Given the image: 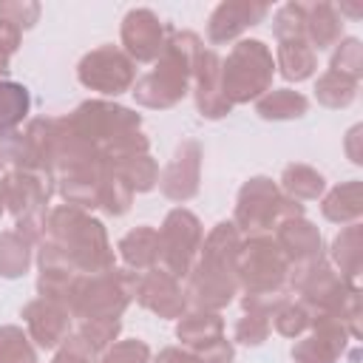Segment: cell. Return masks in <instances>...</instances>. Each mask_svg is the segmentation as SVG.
Listing matches in <instances>:
<instances>
[{"label": "cell", "mask_w": 363, "mask_h": 363, "mask_svg": "<svg viewBox=\"0 0 363 363\" xmlns=\"http://www.w3.org/2000/svg\"><path fill=\"white\" fill-rule=\"evenodd\" d=\"M190 88H193V96H196V111L204 119H221L233 111V105L227 102V96L221 91V57L216 54V48H201L199 51Z\"/></svg>", "instance_id": "16"}, {"label": "cell", "mask_w": 363, "mask_h": 363, "mask_svg": "<svg viewBox=\"0 0 363 363\" xmlns=\"http://www.w3.org/2000/svg\"><path fill=\"white\" fill-rule=\"evenodd\" d=\"M343 14L335 3H306V23H303V37L306 43L318 51H326L343 40Z\"/></svg>", "instance_id": "20"}, {"label": "cell", "mask_w": 363, "mask_h": 363, "mask_svg": "<svg viewBox=\"0 0 363 363\" xmlns=\"http://www.w3.org/2000/svg\"><path fill=\"white\" fill-rule=\"evenodd\" d=\"M3 207L14 216V230L28 241L40 244L45 238L48 201L54 196V179L28 170H6L0 176Z\"/></svg>", "instance_id": "5"}, {"label": "cell", "mask_w": 363, "mask_h": 363, "mask_svg": "<svg viewBox=\"0 0 363 363\" xmlns=\"http://www.w3.org/2000/svg\"><path fill=\"white\" fill-rule=\"evenodd\" d=\"M329 255H332L335 267L340 269V275H343L349 284H357V278H360V264H363V227H360V221L340 227V233H337L335 241H332Z\"/></svg>", "instance_id": "25"}, {"label": "cell", "mask_w": 363, "mask_h": 363, "mask_svg": "<svg viewBox=\"0 0 363 363\" xmlns=\"http://www.w3.org/2000/svg\"><path fill=\"white\" fill-rule=\"evenodd\" d=\"M301 216H303L301 201L284 196L269 176H252L238 190L233 224L238 227L241 235H264L269 230L275 233L278 224Z\"/></svg>", "instance_id": "7"}, {"label": "cell", "mask_w": 363, "mask_h": 363, "mask_svg": "<svg viewBox=\"0 0 363 363\" xmlns=\"http://www.w3.org/2000/svg\"><path fill=\"white\" fill-rule=\"evenodd\" d=\"M119 332H122V320H119V318H111V320H82L79 329H77V335H79L96 354H102V352L119 337Z\"/></svg>", "instance_id": "37"}, {"label": "cell", "mask_w": 363, "mask_h": 363, "mask_svg": "<svg viewBox=\"0 0 363 363\" xmlns=\"http://www.w3.org/2000/svg\"><path fill=\"white\" fill-rule=\"evenodd\" d=\"M170 31H173V26L162 23L153 9H145V6L130 9L122 20V28H119L122 51L133 62H156L159 54L164 51Z\"/></svg>", "instance_id": "12"}, {"label": "cell", "mask_w": 363, "mask_h": 363, "mask_svg": "<svg viewBox=\"0 0 363 363\" xmlns=\"http://www.w3.org/2000/svg\"><path fill=\"white\" fill-rule=\"evenodd\" d=\"M244 235L233 221H218L201 241L199 258L187 272L184 298L193 309L221 312L238 295V252Z\"/></svg>", "instance_id": "1"}, {"label": "cell", "mask_w": 363, "mask_h": 363, "mask_svg": "<svg viewBox=\"0 0 363 363\" xmlns=\"http://www.w3.org/2000/svg\"><path fill=\"white\" fill-rule=\"evenodd\" d=\"M201 184V145L196 139H182L159 176V190L170 201H190Z\"/></svg>", "instance_id": "14"}, {"label": "cell", "mask_w": 363, "mask_h": 363, "mask_svg": "<svg viewBox=\"0 0 363 363\" xmlns=\"http://www.w3.org/2000/svg\"><path fill=\"white\" fill-rule=\"evenodd\" d=\"M136 303L164 320L170 318H182L184 309H187V298H184V289L182 284L164 272L162 267H153V269H145L136 275Z\"/></svg>", "instance_id": "15"}, {"label": "cell", "mask_w": 363, "mask_h": 363, "mask_svg": "<svg viewBox=\"0 0 363 363\" xmlns=\"http://www.w3.org/2000/svg\"><path fill=\"white\" fill-rule=\"evenodd\" d=\"M11 136H0V173H6V167L11 164Z\"/></svg>", "instance_id": "47"}, {"label": "cell", "mask_w": 363, "mask_h": 363, "mask_svg": "<svg viewBox=\"0 0 363 363\" xmlns=\"http://www.w3.org/2000/svg\"><path fill=\"white\" fill-rule=\"evenodd\" d=\"M329 71L343 74V77L360 82V77H363V45H360L357 37H343V40L335 45Z\"/></svg>", "instance_id": "34"}, {"label": "cell", "mask_w": 363, "mask_h": 363, "mask_svg": "<svg viewBox=\"0 0 363 363\" xmlns=\"http://www.w3.org/2000/svg\"><path fill=\"white\" fill-rule=\"evenodd\" d=\"M62 264H68L79 275H94L116 267L113 247L108 241V230L88 210L60 204L48 210L45 238L37 244Z\"/></svg>", "instance_id": "2"}, {"label": "cell", "mask_w": 363, "mask_h": 363, "mask_svg": "<svg viewBox=\"0 0 363 363\" xmlns=\"http://www.w3.org/2000/svg\"><path fill=\"white\" fill-rule=\"evenodd\" d=\"M272 238L278 241V247H281L284 255L289 258V267H292V264H306V261L326 258V247H323L320 230H318L312 221H306L303 216L278 224Z\"/></svg>", "instance_id": "19"}, {"label": "cell", "mask_w": 363, "mask_h": 363, "mask_svg": "<svg viewBox=\"0 0 363 363\" xmlns=\"http://www.w3.org/2000/svg\"><path fill=\"white\" fill-rule=\"evenodd\" d=\"M352 335L332 315H315L306 335H301L292 346L295 363H337L346 354Z\"/></svg>", "instance_id": "13"}, {"label": "cell", "mask_w": 363, "mask_h": 363, "mask_svg": "<svg viewBox=\"0 0 363 363\" xmlns=\"http://www.w3.org/2000/svg\"><path fill=\"white\" fill-rule=\"evenodd\" d=\"M31 247L17 230L0 233V275L3 278H20L31 267Z\"/></svg>", "instance_id": "30"}, {"label": "cell", "mask_w": 363, "mask_h": 363, "mask_svg": "<svg viewBox=\"0 0 363 363\" xmlns=\"http://www.w3.org/2000/svg\"><path fill=\"white\" fill-rule=\"evenodd\" d=\"M136 275L139 272L122 267H111L94 275H77L65 301L71 318H77L79 323L122 318L136 295Z\"/></svg>", "instance_id": "4"}, {"label": "cell", "mask_w": 363, "mask_h": 363, "mask_svg": "<svg viewBox=\"0 0 363 363\" xmlns=\"http://www.w3.org/2000/svg\"><path fill=\"white\" fill-rule=\"evenodd\" d=\"M0 363H37V349L28 332L14 323L0 326Z\"/></svg>", "instance_id": "33"}, {"label": "cell", "mask_w": 363, "mask_h": 363, "mask_svg": "<svg viewBox=\"0 0 363 363\" xmlns=\"http://www.w3.org/2000/svg\"><path fill=\"white\" fill-rule=\"evenodd\" d=\"M23 320L28 329V337L40 349H57L71 335V312L65 303L51 298H34L23 306Z\"/></svg>", "instance_id": "17"}, {"label": "cell", "mask_w": 363, "mask_h": 363, "mask_svg": "<svg viewBox=\"0 0 363 363\" xmlns=\"http://www.w3.org/2000/svg\"><path fill=\"white\" fill-rule=\"evenodd\" d=\"M238 286L244 289V295L289 289V258L284 255V250L278 247V241L269 233L247 235L241 241Z\"/></svg>", "instance_id": "8"}, {"label": "cell", "mask_w": 363, "mask_h": 363, "mask_svg": "<svg viewBox=\"0 0 363 363\" xmlns=\"http://www.w3.org/2000/svg\"><path fill=\"white\" fill-rule=\"evenodd\" d=\"M28 108H31L28 88L23 82L3 79L0 82V136L17 133V128L28 116Z\"/></svg>", "instance_id": "29"}, {"label": "cell", "mask_w": 363, "mask_h": 363, "mask_svg": "<svg viewBox=\"0 0 363 363\" xmlns=\"http://www.w3.org/2000/svg\"><path fill=\"white\" fill-rule=\"evenodd\" d=\"M269 14L267 3H252V0H224L210 11L207 20V40L213 45L233 43L238 40L247 28L258 26Z\"/></svg>", "instance_id": "18"}, {"label": "cell", "mask_w": 363, "mask_h": 363, "mask_svg": "<svg viewBox=\"0 0 363 363\" xmlns=\"http://www.w3.org/2000/svg\"><path fill=\"white\" fill-rule=\"evenodd\" d=\"M3 210H6V207H3V196H0V216H3Z\"/></svg>", "instance_id": "48"}, {"label": "cell", "mask_w": 363, "mask_h": 363, "mask_svg": "<svg viewBox=\"0 0 363 363\" xmlns=\"http://www.w3.org/2000/svg\"><path fill=\"white\" fill-rule=\"evenodd\" d=\"M303 23H306V3L289 0L272 14V34H275V40L303 37Z\"/></svg>", "instance_id": "36"}, {"label": "cell", "mask_w": 363, "mask_h": 363, "mask_svg": "<svg viewBox=\"0 0 363 363\" xmlns=\"http://www.w3.org/2000/svg\"><path fill=\"white\" fill-rule=\"evenodd\" d=\"M269 329H272V326H269V318L244 312V315L235 320L233 337H235V343H244V346H261V343L269 337Z\"/></svg>", "instance_id": "41"}, {"label": "cell", "mask_w": 363, "mask_h": 363, "mask_svg": "<svg viewBox=\"0 0 363 363\" xmlns=\"http://www.w3.org/2000/svg\"><path fill=\"white\" fill-rule=\"evenodd\" d=\"M201 48H204L201 37L196 31L173 28L167 34L164 51L153 62V71L139 77L130 88L136 105L150 108V111H167V108L179 105L190 94L193 68H196V57Z\"/></svg>", "instance_id": "3"}, {"label": "cell", "mask_w": 363, "mask_h": 363, "mask_svg": "<svg viewBox=\"0 0 363 363\" xmlns=\"http://www.w3.org/2000/svg\"><path fill=\"white\" fill-rule=\"evenodd\" d=\"M275 60L264 40H238L221 60V91L230 105H247L272 88Z\"/></svg>", "instance_id": "6"}, {"label": "cell", "mask_w": 363, "mask_h": 363, "mask_svg": "<svg viewBox=\"0 0 363 363\" xmlns=\"http://www.w3.org/2000/svg\"><path fill=\"white\" fill-rule=\"evenodd\" d=\"M320 213L332 224H354L363 216V190L357 179L335 184L323 199H320Z\"/></svg>", "instance_id": "24"}, {"label": "cell", "mask_w": 363, "mask_h": 363, "mask_svg": "<svg viewBox=\"0 0 363 363\" xmlns=\"http://www.w3.org/2000/svg\"><path fill=\"white\" fill-rule=\"evenodd\" d=\"M269 326H275V332L278 335H284V337H301V335H306L309 332V326H312V315H309V309L301 303V301H289V303H284L275 315H272V323Z\"/></svg>", "instance_id": "35"}, {"label": "cell", "mask_w": 363, "mask_h": 363, "mask_svg": "<svg viewBox=\"0 0 363 363\" xmlns=\"http://www.w3.org/2000/svg\"><path fill=\"white\" fill-rule=\"evenodd\" d=\"M156 233H159V267L170 272L176 281L187 278L204 241V227L199 216L190 213L187 207H173Z\"/></svg>", "instance_id": "10"}, {"label": "cell", "mask_w": 363, "mask_h": 363, "mask_svg": "<svg viewBox=\"0 0 363 363\" xmlns=\"http://www.w3.org/2000/svg\"><path fill=\"white\" fill-rule=\"evenodd\" d=\"M289 301H292V292L289 289H281V292H252V295H241V309L250 312V315L272 318Z\"/></svg>", "instance_id": "40"}, {"label": "cell", "mask_w": 363, "mask_h": 363, "mask_svg": "<svg viewBox=\"0 0 363 363\" xmlns=\"http://www.w3.org/2000/svg\"><path fill=\"white\" fill-rule=\"evenodd\" d=\"M65 119L74 128V133L91 142L99 153L111 147L116 139L142 128V113L111 99H85Z\"/></svg>", "instance_id": "9"}, {"label": "cell", "mask_w": 363, "mask_h": 363, "mask_svg": "<svg viewBox=\"0 0 363 363\" xmlns=\"http://www.w3.org/2000/svg\"><path fill=\"white\" fill-rule=\"evenodd\" d=\"M357 96V82L343 77V74H335V71H323L315 82V99L323 105V108H349Z\"/></svg>", "instance_id": "31"}, {"label": "cell", "mask_w": 363, "mask_h": 363, "mask_svg": "<svg viewBox=\"0 0 363 363\" xmlns=\"http://www.w3.org/2000/svg\"><path fill=\"white\" fill-rule=\"evenodd\" d=\"M96 360H99V354H96L77 332H71V335L57 346V354H54L51 363H96Z\"/></svg>", "instance_id": "42"}, {"label": "cell", "mask_w": 363, "mask_h": 363, "mask_svg": "<svg viewBox=\"0 0 363 363\" xmlns=\"http://www.w3.org/2000/svg\"><path fill=\"white\" fill-rule=\"evenodd\" d=\"M116 250H119L122 261L128 264V269L145 272V269L159 267V233L153 227H147V224L128 230L119 238Z\"/></svg>", "instance_id": "23"}, {"label": "cell", "mask_w": 363, "mask_h": 363, "mask_svg": "<svg viewBox=\"0 0 363 363\" xmlns=\"http://www.w3.org/2000/svg\"><path fill=\"white\" fill-rule=\"evenodd\" d=\"M77 79L82 88L102 96H119L136 82V62L116 45H99L88 51L77 65Z\"/></svg>", "instance_id": "11"}, {"label": "cell", "mask_w": 363, "mask_h": 363, "mask_svg": "<svg viewBox=\"0 0 363 363\" xmlns=\"http://www.w3.org/2000/svg\"><path fill=\"white\" fill-rule=\"evenodd\" d=\"M96 363H150V346L139 337H128V340H113Z\"/></svg>", "instance_id": "38"}, {"label": "cell", "mask_w": 363, "mask_h": 363, "mask_svg": "<svg viewBox=\"0 0 363 363\" xmlns=\"http://www.w3.org/2000/svg\"><path fill=\"white\" fill-rule=\"evenodd\" d=\"M133 204V190L102 164V179H99V210L108 216H125Z\"/></svg>", "instance_id": "32"}, {"label": "cell", "mask_w": 363, "mask_h": 363, "mask_svg": "<svg viewBox=\"0 0 363 363\" xmlns=\"http://www.w3.org/2000/svg\"><path fill=\"white\" fill-rule=\"evenodd\" d=\"M20 34L23 31H17L14 26H9L6 20H0V82L9 77V62H11V54L17 51V45H20Z\"/></svg>", "instance_id": "44"}, {"label": "cell", "mask_w": 363, "mask_h": 363, "mask_svg": "<svg viewBox=\"0 0 363 363\" xmlns=\"http://www.w3.org/2000/svg\"><path fill=\"white\" fill-rule=\"evenodd\" d=\"M275 68L286 82H303L318 71V54L306 43V37L278 40L275 48Z\"/></svg>", "instance_id": "21"}, {"label": "cell", "mask_w": 363, "mask_h": 363, "mask_svg": "<svg viewBox=\"0 0 363 363\" xmlns=\"http://www.w3.org/2000/svg\"><path fill=\"white\" fill-rule=\"evenodd\" d=\"M111 173H116L133 193H147L159 184V164L150 153L142 156H128V159H116V162H102Z\"/></svg>", "instance_id": "28"}, {"label": "cell", "mask_w": 363, "mask_h": 363, "mask_svg": "<svg viewBox=\"0 0 363 363\" xmlns=\"http://www.w3.org/2000/svg\"><path fill=\"white\" fill-rule=\"evenodd\" d=\"M326 190V179L320 170L303 162H292L281 173V193L295 199V201H315Z\"/></svg>", "instance_id": "27"}, {"label": "cell", "mask_w": 363, "mask_h": 363, "mask_svg": "<svg viewBox=\"0 0 363 363\" xmlns=\"http://www.w3.org/2000/svg\"><path fill=\"white\" fill-rule=\"evenodd\" d=\"M176 337L187 352H199L201 346L224 337V318L210 309H190L176 323Z\"/></svg>", "instance_id": "22"}, {"label": "cell", "mask_w": 363, "mask_h": 363, "mask_svg": "<svg viewBox=\"0 0 363 363\" xmlns=\"http://www.w3.org/2000/svg\"><path fill=\"white\" fill-rule=\"evenodd\" d=\"M153 363H196V357H193L184 346H164V349L153 357Z\"/></svg>", "instance_id": "45"}, {"label": "cell", "mask_w": 363, "mask_h": 363, "mask_svg": "<svg viewBox=\"0 0 363 363\" xmlns=\"http://www.w3.org/2000/svg\"><path fill=\"white\" fill-rule=\"evenodd\" d=\"M196 357V363H233L235 360V349H233V340L227 337H218L207 346H201L199 352H190Z\"/></svg>", "instance_id": "43"}, {"label": "cell", "mask_w": 363, "mask_h": 363, "mask_svg": "<svg viewBox=\"0 0 363 363\" xmlns=\"http://www.w3.org/2000/svg\"><path fill=\"white\" fill-rule=\"evenodd\" d=\"M309 111V99L292 88H269L264 96L255 99V113L267 122H289L301 119Z\"/></svg>", "instance_id": "26"}, {"label": "cell", "mask_w": 363, "mask_h": 363, "mask_svg": "<svg viewBox=\"0 0 363 363\" xmlns=\"http://www.w3.org/2000/svg\"><path fill=\"white\" fill-rule=\"evenodd\" d=\"M0 20L14 26L17 31H28L40 20V3H34V0H3L0 3Z\"/></svg>", "instance_id": "39"}, {"label": "cell", "mask_w": 363, "mask_h": 363, "mask_svg": "<svg viewBox=\"0 0 363 363\" xmlns=\"http://www.w3.org/2000/svg\"><path fill=\"white\" fill-rule=\"evenodd\" d=\"M360 133H363V128H360V125H354V128L346 133V153H349V159H352L354 164H363V153H360V147H357Z\"/></svg>", "instance_id": "46"}]
</instances>
